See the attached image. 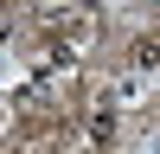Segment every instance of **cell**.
I'll use <instances>...</instances> for the list:
<instances>
[{"label": "cell", "mask_w": 160, "mask_h": 154, "mask_svg": "<svg viewBox=\"0 0 160 154\" xmlns=\"http://www.w3.org/2000/svg\"><path fill=\"white\" fill-rule=\"evenodd\" d=\"M0 128H7V122H0Z\"/></svg>", "instance_id": "3957f363"}, {"label": "cell", "mask_w": 160, "mask_h": 154, "mask_svg": "<svg viewBox=\"0 0 160 154\" xmlns=\"http://www.w3.org/2000/svg\"><path fill=\"white\" fill-rule=\"evenodd\" d=\"M90 141H96V148L115 141V109H96V116H90Z\"/></svg>", "instance_id": "6da1fadb"}, {"label": "cell", "mask_w": 160, "mask_h": 154, "mask_svg": "<svg viewBox=\"0 0 160 154\" xmlns=\"http://www.w3.org/2000/svg\"><path fill=\"white\" fill-rule=\"evenodd\" d=\"M135 71H160V38H141L135 45Z\"/></svg>", "instance_id": "7a4b0ae2"}]
</instances>
